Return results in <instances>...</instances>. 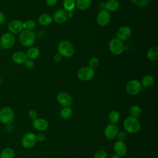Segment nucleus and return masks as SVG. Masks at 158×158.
<instances>
[{
    "instance_id": "f257e3e1",
    "label": "nucleus",
    "mask_w": 158,
    "mask_h": 158,
    "mask_svg": "<svg viewBox=\"0 0 158 158\" xmlns=\"http://www.w3.org/2000/svg\"><path fill=\"white\" fill-rule=\"evenodd\" d=\"M57 51L62 57H71L75 52V48L72 43L69 40H62L57 46Z\"/></svg>"
},
{
    "instance_id": "f03ea898",
    "label": "nucleus",
    "mask_w": 158,
    "mask_h": 158,
    "mask_svg": "<svg viewBox=\"0 0 158 158\" xmlns=\"http://www.w3.org/2000/svg\"><path fill=\"white\" fill-rule=\"evenodd\" d=\"M123 128L125 130L130 134H135L138 133L140 128V122L137 118L133 117H128L123 121Z\"/></svg>"
},
{
    "instance_id": "7ed1b4c3",
    "label": "nucleus",
    "mask_w": 158,
    "mask_h": 158,
    "mask_svg": "<svg viewBox=\"0 0 158 158\" xmlns=\"http://www.w3.org/2000/svg\"><path fill=\"white\" fill-rule=\"evenodd\" d=\"M35 41V35L30 30H24L20 33L19 41L25 47H31L33 45Z\"/></svg>"
},
{
    "instance_id": "20e7f679",
    "label": "nucleus",
    "mask_w": 158,
    "mask_h": 158,
    "mask_svg": "<svg viewBox=\"0 0 158 158\" xmlns=\"http://www.w3.org/2000/svg\"><path fill=\"white\" fill-rule=\"evenodd\" d=\"M77 75L80 80L88 81L94 78L95 75V71L94 69L89 66H84L78 70Z\"/></svg>"
},
{
    "instance_id": "39448f33",
    "label": "nucleus",
    "mask_w": 158,
    "mask_h": 158,
    "mask_svg": "<svg viewBox=\"0 0 158 158\" xmlns=\"http://www.w3.org/2000/svg\"><path fill=\"white\" fill-rule=\"evenodd\" d=\"M15 116L12 109L9 107H4L0 110V122L4 124L12 123Z\"/></svg>"
},
{
    "instance_id": "423d86ee",
    "label": "nucleus",
    "mask_w": 158,
    "mask_h": 158,
    "mask_svg": "<svg viewBox=\"0 0 158 158\" xmlns=\"http://www.w3.org/2000/svg\"><path fill=\"white\" fill-rule=\"evenodd\" d=\"M125 90L129 95L135 96L141 92L142 90V86L138 80H131L126 84Z\"/></svg>"
},
{
    "instance_id": "0eeeda50",
    "label": "nucleus",
    "mask_w": 158,
    "mask_h": 158,
    "mask_svg": "<svg viewBox=\"0 0 158 158\" xmlns=\"http://www.w3.org/2000/svg\"><path fill=\"white\" fill-rule=\"evenodd\" d=\"M109 48L113 54L119 55L123 52L125 46L122 41L117 38H113L109 42Z\"/></svg>"
},
{
    "instance_id": "6e6552de",
    "label": "nucleus",
    "mask_w": 158,
    "mask_h": 158,
    "mask_svg": "<svg viewBox=\"0 0 158 158\" xmlns=\"http://www.w3.org/2000/svg\"><path fill=\"white\" fill-rule=\"evenodd\" d=\"M15 41V39L12 33H6L1 36L0 40V44L1 48L5 49H8L11 48L14 46Z\"/></svg>"
},
{
    "instance_id": "1a4fd4ad",
    "label": "nucleus",
    "mask_w": 158,
    "mask_h": 158,
    "mask_svg": "<svg viewBox=\"0 0 158 158\" xmlns=\"http://www.w3.org/2000/svg\"><path fill=\"white\" fill-rule=\"evenodd\" d=\"M36 141V135L32 132H28L23 135L22 139V145L23 148L29 149L33 147Z\"/></svg>"
},
{
    "instance_id": "9d476101",
    "label": "nucleus",
    "mask_w": 158,
    "mask_h": 158,
    "mask_svg": "<svg viewBox=\"0 0 158 158\" xmlns=\"http://www.w3.org/2000/svg\"><path fill=\"white\" fill-rule=\"evenodd\" d=\"M57 101L64 107H70L73 103V98L70 94L66 92H60L56 96Z\"/></svg>"
},
{
    "instance_id": "9b49d317",
    "label": "nucleus",
    "mask_w": 158,
    "mask_h": 158,
    "mask_svg": "<svg viewBox=\"0 0 158 158\" xmlns=\"http://www.w3.org/2000/svg\"><path fill=\"white\" fill-rule=\"evenodd\" d=\"M118 132L119 130L117 125L115 124L110 123L106 127L104 131V134L107 139L112 140L117 138Z\"/></svg>"
},
{
    "instance_id": "f8f14e48",
    "label": "nucleus",
    "mask_w": 158,
    "mask_h": 158,
    "mask_svg": "<svg viewBox=\"0 0 158 158\" xmlns=\"http://www.w3.org/2000/svg\"><path fill=\"white\" fill-rule=\"evenodd\" d=\"M110 20V14L106 10H101L96 16L97 23L101 27L107 25Z\"/></svg>"
},
{
    "instance_id": "ddd939ff",
    "label": "nucleus",
    "mask_w": 158,
    "mask_h": 158,
    "mask_svg": "<svg viewBox=\"0 0 158 158\" xmlns=\"http://www.w3.org/2000/svg\"><path fill=\"white\" fill-rule=\"evenodd\" d=\"M52 19L57 23H64L68 19L67 12L64 9H58L54 12Z\"/></svg>"
},
{
    "instance_id": "4468645a",
    "label": "nucleus",
    "mask_w": 158,
    "mask_h": 158,
    "mask_svg": "<svg viewBox=\"0 0 158 158\" xmlns=\"http://www.w3.org/2000/svg\"><path fill=\"white\" fill-rule=\"evenodd\" d=\"M23 29V22L19 20H13L8 24V30L12 34L19 33Z\"/></svg>"
},
{
    "instance_id": "2eb2a0df",
    "label": "nucleus",
    "mask_w": 158,
    "mask_h": 158,
    "mask_svg": "<svg viewBox=\"0 0 158 158\" xmlns=\"http://www.w3.org/2000/svg\"><path fill=\"white\" fill-rule=\"evenodd\" d=\"M131 35V30L128 26L121 27L117 32V38L121 40L125 41L128 40Z\"/></svg>"
},
{
    "instance_id": "dca6fc26",
    "label": "nucleus",
    "mask_w": 158,
    "mask_h": 158,
    "mask_svg": "<svg viewBox=\"0 0 158 158\" xmlns=\"http://www.w3.org/2000/svg\"><path fill=\"white\" fill-rule=\"evenodd\" d=\"M33 127L38 131H43L46 130L49 126L48 122L46 120L43 118H36L33 120Z\"/></svg>"
},
{
    "instance_id": "f3484780",
    "label": "nucleus",
    "mask_w": 158,
    "mask_h": 158,
    "mask_svg": "<svg viewBox=\"0 0 158 158\" xmlns=\"http://www.w3.org/2000/svg\"><path fill=\"white\" fill-rule=\"evenodd\" d=\"M114 151L118 156H124L127 152V146L124 141L118 140L114 144Z\"/></svg>"
},
{
    "instance_id": "a211bd4d",
    "label": "nucleus",
    "mask_w": 158,
    "mask_h": 158,
    "mask_svg": "<svg viewBox=\"0 0 158 158\" xmlns=\"http://www.w3.org/2000/svg\"><path fill=\"white\" fill-rule=\"evenodd\" d=\"M27 59V57L26 54L21 51L15 52L12 56V59L13 62L17 64H24Z\"/></svg>"
},
{
    "instance_id": "6ab92c4d",
    "label": "nucleus",
    "mask_w": 158,
    "mask_h": 158,
    "mask_svg": "<svg viewBox=\"0 0 158 158\" xmlns=\"http://www.w3.org/2000/svg\"><path fill=\"white\" fill-rule=\"evenodd\" d=\"M119 2L117 0H108L104 4L106 10L108 12H115L119 8Z\"/></svg>"
},
{
    "instance_id": "aec40b11",
    "label": "nucleus",
    "mask_w": 158,
    "mask_h": 158,
    "mask_svg": "<svg viewBox=\"0 0 158 158\" xmlns=\"http://www.w3.org/2000/svg\"><path fill=\"white\" fill-rule=\"evenodd\" d=\"M147 58L151 61H156L158 59V47H151L147 52Z\"/></svg>"
},
{
    "instance_id": "412c9836",
    "label": "nucleus",
    "mask_w": 158,
    "mask_h": 158,
    "mask_svg": "<svg viewBox=\"0 0 158 158\" xmlns=\"http://www.w3.org/2000/svg\"><path fill=\"white\" fill-rule=\"evenodd\" d=\"M52 17L48 14H43L38 17V22L43 26L49 25L52 22Z\"/></svg>"
},
{
    "instance_id": "4be33fe9",
    "label": "nucleus",
    "mask_w": 158,
    "mask_h": 158,
    "mask_svg": "<svg viewBox=\"0 0 158 158\" xmlns=\"http://www.w3.org/2000/svg\"><path fill=\"white\" fill-rule=\"evenodd\" d=\"M40 49L36 47H31L30 48L26 53V56L27 59H35L38 57L40 56Z\"/></svg>"
},
{
    "instance_id": "5701e85b",
    "label": "nucleus",
    "mask_w": 158,
    "mask_h": 158,
    "mask_svg": "<svg viewBox=\"0 0 158 158\" xmlns=\"http://www.w3.org/2000/svg\"><path fill=\"white\" fill-rule=\"evenodd\" d=\"M91 4V0H77L75 6L81 10H85L88 9Z\"/></svg>"
},
{
    "instance_id": "b1692460",
    "label": "nucleus",
    "mask_w": 158,
    "mask_h": 158,
    "mask_svg": "<svg viewBox=\"0 0 158 158\" xmlns=\"http://www.w3.org/2000/svg\"><path fill=\"white\" fill-rule=\"evenodd\" d=\"M154 79L152 75H148L144 76L143 78L141 85L144 88H149L154 84Z\"/></svg>"
},
{
    "instance_id": "393cba45",
    "label": "nucleus",
    "mask_w": 158,
    "mask_h": 158,
    "mask_svg": "<svg viewBox=\"0 0 158 158\" xmlns=\"http://www.w3.org/2000/svg\"><path fill=\"white\" fill-rule=\"evenodd\" d=\"M72 109L70 107H64L60 112V115L64 120L69 119L72 117Z\"/></svg>"
},
{
    "instance_id": "a878e982",
    "label": "nucleus",
    "mask_w": 158,
    "mask_h": 158,
    "mask_svg": "<svg viewBox=\"0 0 158 158\" xmlns=\"http://www.w3.org/2000/svg\"><path fill=\"white\" fill-rule=\"evenodd\" d=\"M64 9L67 12H72L75 7V0H64L63 1Z\"/></svg>"
},
{
    "instance_id": "bb28decb",
    "label": "nucleus",
    "mask_w": 158,
    "mask_h": 158,
    "mask_svg": "<svg viewBox=\"0 0 158 158\" xmlns=\"http://www.w3.org/2000/svg\"><path fill=\"white\" fill-rule=\"evenodd\" d=\"M129 113L131 117L137 118L141 114V109L139 106L137 105H135L131 106L129 109Z\"/></svg>"
},
{
    "instance_id": "cd10ccee",
    "label": "nucleus",
    "mask_w": 158,
    "mask_h": 158,
    "mask_svg": "<svg viewBox=\"0 0 158 158\" xmlns=\"http://www.w3.org/2000/svg\"><path fill=\"white\" fill-rule=\"evenodd\" d=\"M109 120L111 123H117L120 119V114L117 110H112L108 115Z\"/></svg>"
},
{
    "instance_id": "c85d7f7f",
    "label": "nucleus",
    "mask_w": 158,
    "mask_h": 158,
    "mask_svg": "<svg viewBox=\"0 0 158 158\" xmlns=\"http://www.w3.org/2000/svg\"><path fill=\"white\" fill-rule=\"evenodd\" d=\"M14 152L12 148H7L4 149L0 154V158H13Z\"/></svg>"
},
{
    "instance_id": "c756f323",
    "label": "nucleus",
    "mask_w": 158,
    "mask_h": 158,
    "mask_svg": "<svg viewBox=\"0 0 158 158\" xmlns=\"http://www.w3.org/2000/svg\"><path fill=\"white\" fill-rule=\"evenodd\" d=\"M23 28H25V30L31 31L35 28L36 23L33 20H28L24 23H23Z\"/></svg>"
},
{
    "instance_id": "7c9ffc66",
    "label": "nucleus",
    "mask_w": 158,
    "mask_h": 158,
    "mask_svg": "<svg viewBox=\"0 0 158 158\" xmlns=\"http://www.w3.org/2000/svg\"><path fill=\"white\" fill-rule=\"evenodd\" d=\"M135 5L139 7L146 6L151 1V0H129Z\"/></svg>"
},
{
    "instance_id": "2f4dec72",
    "label": "nucleus",
    "mask_w": 158,
    "mask_h": 158,
    "mask_svg": "<svg viewBox=\"0 0 158 158\" xmlns=\"http://www.w3.org/2000/svg\"><path fill=\"white\" fill-rule=\"evenodd\" d=\"M89 66L93 69L96 68L99 64V59L96 57H93L89 60Z\"/></svg>"
},
{
    "instance_id": "473e14b6",
    "label": "nucleus",
    "mask_w": 158,
    "mask_h": 158,
    "mask_svg": "<svg viewBox=\"0 0 158 158\" xmlns=\"http://www.w3.org/2000/svg\"><path fill=\"white\" fill-rule=\"evenodd\" d=\"M107 154L106 151L103 149L98 150L96 152L94 156V158H107Z\"/></svg>"
},
{
    "instance_id": "72a5a7b5",
    "label": "nucleus",
    "mask_w": 158,
    "mask_h": 158,
    "mask_svg": "<svg viewBox=\"0 0 158 158\" xmlns=\"http://www.w3.org/2000/svg\"><path fill=\"white\" fill-rule=\"evenodd\" d=\"M24 64L25 67L29 69H31L35 67V62H33V60L29 59H27V60L24 62Z\"/></svg>"
},
{
    "instance_id": "f704fd0d",
    "label": "nucleus",
    "mask_w": 158,
    "mask_h": 158,
    "mask_svg": "<svg viewBox=\"0 0 158 158\" xmlns=\"http://www.w3.org/2000/svg\"><path fill=\"white\" fill-rule=\"evenodd\" d=\"M117 137L119 141H124V140H125L127 138V134L124 131H120V132H118Z\"/></svg>"
},
{
    "instance_id": "c9c22d12",
    "label": "nucleus",
    "mask_w": 158,
    "mask_h": 158,
    "mask_svg": "<svg viewBox=\"0 0 158 158\" xmlns=\"http://www.w3.org/2000/svg\"><path fill=\"white\" fill-rule=\"evenodd\" d=\"M37 113L36 111L33 110H31L30 111H29L28 114V116L29 117L30 119L32 120H34L35 119H36L37 118Z\"/></svg>"
},
{
    "instance_id": "e433bc0d",
    "label": "nucleus",
    "mask_w": 158,
    "mask_h": 158,
    "mask_svg": "<svg viewBox=\"0 0 158 158\" xmlns=\"http://www.w3.org/2000/svg\"><path fill=\"white\" fill-rule=\"evenodd\" d=\"M46 139V135L44 133H39L36 135V139L40 142H43Z\"/></svg>"
},
{
    "instance_id": "4c0bfd02",
    "label": "nucleus",
    "mask_w": 158,
    "mask_h": 158,
    "mask_svg": "<svg viewBox=\"0 0 158 158\" xmlns=\"http://www.w3.org/2000/svg\"><path fill=\"white\" fill-rule=\"evenodd\" d=\"M62 59V56L60 54H59V53L55 54V55L54 56V57H53V60H54V61L55 62H57V63L61 62Z\"/></svg>"
},
{
    "instance_id": "58836bf2",
    "label": "nucleus",
    "mask_w": 158,
    "mask_h": 158,
    "mask_svg": "<svg viewBox=\"0 0 158 158\" xmlns=\"http://www.w3.org/2000/svg\"><path fill=\"white\" fill-rule=\"evenodd\" d=\"M57 2V0H46V4L49 7L54 6Z\"/></svg>"
},
{
    "instance_id": "ea45409f",
    "label": "nucleus",
    "mask_w": 158,
    "mask_h": 158,
    "mask_svg": "<svg viewBox=\"0 0 158 158\" xmlns=\"http://www.w3.org/2000/svg\"><path fill=\"white\" fill-rule=\"evenodd\" d=\"M6 21V17L4 13L0 10V24H2Z\"/></svg>"
},
{
    "instance_id": "a19ab883",
    "label": "nucleus",
    "mask_w": 158,
    "mask_h": 158,
    "mask_svg": "<svg viewBox=\"0 0 158 158\" xmlns=\"http://www.w3.org/2000/svg\"><path fill=\"white\" fill-rule=\"evenodd\" d=\"M13 128H14V127H13V125L11 123L6 124V131H7L9 132H10V131H12L13 130Z\"/></svg>"
},
{
    "instance_id": "79ce46f5",
    "label": "nucleus",
    "mask_w": 158,
    "mask_h": 158,
    "mask_svg": "<svg viewBox=\"0 0 158 158\" xmlns=\"http://www.w3.org/2000/svg\"><path fill=\"white\" fill-rule=\"evenodd\" d=\"M110 158H121V157H120V156H117V155L115 154V155L112 156Z\"/></svg>"
},
{
    "instance_id": "37998d69",
    "label": "nucleus",
    "mask_w": 158,
    "mask_h": 158,
    "mask_svg": "<svg viewBox=\"0 0 158 158\" xmlns=\"http://www.w3.org/2000/svg\"><path fill=\"white\" fill-rule=\"evenodd\" d=\"M67 15H68V17H72V16H73V14H72V12H69V14H67Z\"/></svg>"
},
{
    "instance_id": "c03bdc74",
    "label": "nucleus",
    "mask_w": 158,
    "mask_h": 158,
    "mask_svg": "<svg viewBox=\"0 0 158 158\" xmlns=\"http://www.w3.org/2000/svg\"><path fill=\"white\" fill-rule=\"evenodd\" d=\"M1 77H0V84H1Z\"/></svg>"
},
{
    "instance_id": "a18cd8bd",
    "label": "nucleus",
    "mask_w": 158,
    "mask_h": 158,
    "mask_svg": "<svg viewBox=\"0 0 158 158\" xmlns=\"http://www.w3.org/2000/svg\"><path fill=\"white\" fill-rule=\"evenodd\" d=\"M1 44H0V49H1Z\"/></svg>"
}]
</instances>
